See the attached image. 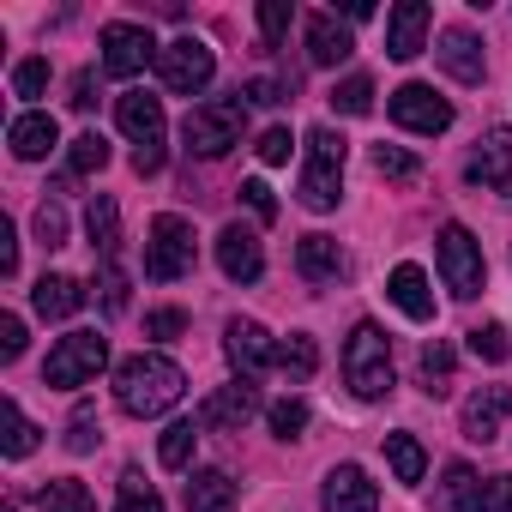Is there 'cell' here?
<instances>
[{"label":"cell","mask_w":512,"mask_h":512,"mask_svg":"<svg viewBox=\"0 0 512 512\" xmlns=\"http://www.w3.org/2000/svg\"><path fill=\"white\" fill-rule=\"evenodd\" d=\"M241 133H247V103H241V91H235V97L193 103V109H187V121H181L187 151H193V157H205V163L229 157V151L241 145Z\"/></svg>","instance_id":"3957f363"},{"label":"cell","mask_w":512,"mask_h":512,"mask_svg":"<svg viewBox=\"0 0 512 512\" xmlns=\"http://www.w3.org/2000/svg\"><path fill=\"white\" fill-rule=\"evenodd\" d=\"M290 19H296L290 0H266V7H260V37H266V49H278V43H284Z\"/></svg>","instance_id":"ab89813d"},{"label":"cell","mask_w":512,"mask_h":512,"mask_svg":"<svg viewBox=\"0 0 512 512\" xmlns=\"http://www.w3.org/2000/svg\"><path fill=\"white\" fill-rule=\"evenodd\" d=\"M241 103H284V85H272V79H253V85L241 91Z\"/></svg>","instance_id":"816d5d0a"},{"label":"cell","mask_w":512,"mask_h":512,"mask_svg":"<svg viewBox=\"0 0 512 512\" xmlns=\"http://www.w3.org/2000/svg\"><path fill=\"white\" fill-rule=\"evenodd\" d=\"M43 512H97V506H91V494H85V482H73V476H67V482H55V488H49V500H43Z\"/></svg>","instance_id":"f35d334b"},{"label":"cell","mask_w":512,"mask_h":512,"mask_svg":"<svg viewBox=\"0 0 512 512\" xmlns=\"http://www.w3.org/2000/svg\"><path fill=\"white\" fill-rule=\"evenodd\" d=\"M434 55H440V67H446L458 85H482V73H488V61H482V43H476V31H464V25H446Z\"/></svg>","instance_id":"d6986e66"},{"label":"cell","mask_w":512,"mask_h":512,"mask_svg":"<svg viewBox=\"0 0 512 512\" xmlns=\"http://www.w3.org/2000/svg\"><path fill=\"white\" fill-rule=\"evenodd\" d=\"M290 151H296V139H290V127H266L260 133V163H290Z\"/></svg>","instance_id":"ee69618b"},{"label":"cell","mask_w":512,"mask_h":512,"mask_svg":"<svg viewBox=\"0 0 512 512\" xmlns=\"http://www.w3.org/2000/svg\"><path fill=\"white\" fill-rule=\"evenodd\" d=\"M386 296H392L398 314H410L416 326L434 320V290H428V272H422V266H398V272L386 278Z\"/></svg>","instance_id":"cb8c5ba5"},{"label":"cell","mask_w":512,"mask_h":512,"mask_svg":"<svg viewBox=\"0 0 512 512\" xmlns=\"http://www.w3.org/2000/svg\"><path fill=\"white\" fill-rule=\"evenodd\" d=\"M428 25H434V13L422 7V0H398L392 19H386V55L392 61H416L428 49Z\"/></svg>","instance_id":"2e32d148"},{"label":"cell","mask_w":512,"mask_h":512,"mask_svg":"<svg viewBox=\"0 0 512 512\" xmlns=\"http://www.w3.org/2000/svg\"><path fill=\"white\" fill-rule=\"evenodd\" d=\"M344 380H350V392L362 404L392 398V386H398V374H392V338L374 320H356V332L344 344Z\"/></svg>","instance_id":"7a4b0ae2"},{"label":"cell","mask_w":512,"mask_h":512,"mask_svg":"<svg viewBox=\"0 0 512 512\" xmlns=\"http://www.w3.org/2000/svg\"><path fill=\"white\" fill-rule=\"evenodd\" d=\"M211 73H217V55H211V43H199V37H175V43L157 55V79H163L175 97L205 91V85H211Z\"/></svg>","instance_id":"9c48e42d"},{"label":"cell","mask_w":512,"mask_h":512,"mask_svg":"<svg viewBox=\"0 0 512 512\" xmlns=\"http://www.w3.org/2000/svg\"><path fill=\"white\" fill-rule=\"evenodd\" d=\"M350 49H356V37L338 25V13H308V61L314 67H338V61H350Z\"/></svg>","instance_id":"603a6c76"},{"label":"cell","mask_w":512,"mask_h":512,"mask_svg":"<svg viewBox=\"0 0 512 512\" xmlns=\"http://www.w3.org/2000/svg\"><path fill=\"white\" fill-rule=\"evenodd\" d=\"M193 446H199V422H169L163 440H157L163 470H187V464H193Z\"/></svg>","instance_id":"4dcf8cb0"},{"label":"cell","mask_w":512,"mask_h":512,"mask_svg":"<svg viewBox=\"0 0 512 512\" xmlns=\"http://www.w3.org/2000/svg\"><path fill=\"white\" fill-rule=\"evenodd\" d=\"M0 356H7V362L25 356V320L19 314H0Z\"/></svg>","instance_id":"7dc6e473"},{"label":"cell","mask_w":512,"mask_h":512,"mask_svg":"<svg viewBox=\"0 0 512 512\" xmlns=\"http://www.w3.org/2000/svg\"><path fill=\"white\" fill-rule=\"evenodd\" d=\"M296 272H302L308 284H338V278L350 272V260H344V247H338L332 235H302V241H296Z\"/></svg>","instance_id":"ffe728a7"},{"label":"cell","mask_w":512,"mask_h":512,"mask_svg":"<svg viewBox=\"0 0 512 512\" xmlns=\"http://www.w3.org/2000/svg\"><path fill=\"white\" fill-rule=\"evenodd\" d=\"M344 157H350L344 133H332V127L308 133V157H302V181H296V199L308 211H332L344 199Z\"/></svg>","instance_id":"277c9868"},{"label":"cell","mask_w":512,"mask_h":512,"mask_svg":"<svg viewBox=\"0 0 512 512\" xmlns=\"http://www.w3.org/2000/svg\"><path fill=\"white\" fill-rule=\"evenodd\" d=\"M422 392H428V398H446V392H452V350H446L440 338L422 350Z\"/></svg>","instance_id":"d6a6232c"},{"label":"cell","mask_w":512,"mask_h":512,"mask_svg":"<svg viewBox=\"0 0 512 512\" xmlns=\"http://www.w3.org/2000/svg\"><path fill=\"white\" fill-rule=\"evenodd\" d=\"M247 416H260V386L253 380H229V386H217L205 404H199V428H241Z\"/></svg>","instance_id":"9a60e30c"},{"label":"cell","mask_w":512,"mask_h":512,"mask_svg":"<svg viewBox=\"0 0 512 512\" xmlns=\"http://www.w3.org/2000/svg\"><path fill=\"white\" fill-rule=\"evenodd\" d=\"M241 199H247V211L260 217V223H272V217H278V199H272V187H266V181H241Z\"/></svg>","instance_id":"bcb514c9"},{"label":"cell","mask_w":512,"mask_h":512,"mask_svg":"<svg viewBox=\"0 0 512 512\" xmlns=\"http://www.w3.org/2000/svg\"><path fill=\"white\" fill-rule=\"evenodd\" d=\"M488 512H512V476H488Z\"/></svg>","instance_id":"f907efd6"},{"label":"cell","mask_w":512,"mask_h":512,"mask_svg":"<svg viewBox=\"0 0 512 512\" xmlns=\"http://www.w3.org/2000/svg\"><path fill=\"white\" fill-rule=\"evenodd\" d=\"M85 229H91L97 260H121V211H115V199H109V193H97V199H91Z\"/></svg>","instance_id":"484cf974"},{"label":"cell","mask_w":512,"mask_h":512,"mask_svg":"<svg viewBox=\"0 0 512 512\" xmlns=\"http://www.w3.org/2000/svg\"><path fill=\"white\" fill-rule=\"evenodd\" d=\"M272 368H284V374L302 386V380H314V368H320V344H314L308 332H290V338L278 344V362H272Z\"/></svg>","instance_id":"f546056e"},{"label":"cell","mask_w":512,"mask_h":512,"mask_svg":"<svg viewBox=\"0 0 512 512\" xmlns=\"http://www.w3.org/2000/svg\"><path fill=\"white\" fill-rule=\"evenodd\" d=\"M103 362H109V338H97V332H67V338L49 350V362H43V386L79 392V386H91V380L103 374Z\"/></svg>","instance_id":"8992f818"},{"label":"cell","mask_w":512,"mask_h":512,"mask_svg":"<svg viewBox=\"0 0 512 512\" xmlns=\"http://www.w3.org/2000/svg\"><path fill=\"white\" fill-rule=\"evenodd\" d=\"M386 109H392V121H398V127H410V133H428V139L452 127V103H446L434 85H398Z\"/></svg>","instance_id":"8fae6325"},{"label":"cell","mask_w":512,"mask_h":512,"mask_svg":"<svg viewBox=\"0 0 512 512\" xmlns=\"http://www.w3.org/2000/svg\"><path fill=\"white\" fill-rule=\"evenodd\" d=\"M386 464H392V476H398L404 488H416V482L428 476V452H422L416 434H386Z\"/></svg>","instance_id":"4316f807"},{"label":"cell","mask_w":512,"mask_h":512,"mask_svg":"<svg viewBox=\"0 0 512 512\" xmlns=\"http://www.w3.org/2000/svg\"><path fill=\"white\" fill-rule=\"evenodd\" d=\"M302 428H308V404H302V398L272 404V434H278V440H296Z\"/></svg>","instance_id":"b9f144b4"},{"label":"cell","mask_w":512,"mask_h":512,"mask_svg":"<svg viewBox=\"0 0 512 512\" xmlns=\"http://www.w3.org/2000/svg\"><path fill=\"white\" fill-rule=\"evenodd\" d=\"M145 332H151V338H175V332H187V314H181V308H157V314L145 320Z\"/></svg>","instance_id":"c3c4849f"},{"label":"cell","mask_w":512,"mask_h":512,"mask_svg":"<svg viewBox=\"0 0 512 512\" xmlns=\"http://www.w3.org/2000/svg\"><path fill=\"white\" fill-rule=\"evenodd\" d=\"M37 241H43V247H67V211H61L55 199L37 205Z\"/></svg>","instance_id":"60d3db41"},{"label":"cell","mask_w":512,"mask_h":512,"mask_svg":"<svg viewBox=\"0 0 512 512\" xmlns=\"http://www.w3.org/2000/svg\"><path fill=\"white\" fill-rule=\"evenodd\" d=\"M464 175H470L476 187H488V193L512 199V127H494V133H488V139L470 151Z\"/></svg>","instance_id":"4fadbf2b"},{"label":"cell","mask_w":512,"mask_h":512,"mask_svg":"<svg viewBox=\"0 0 512 512\" xmlns=\"http://www.w3.org/2000/svg\"><path fill=\"white\" fill-rule=\"evenodd\" d=\"M7 145H13V157H19V163H43V157L61 145V127H55V115L31 109V115H19V121L7 127Z\"/></svg>","instance_id":"44dd1931"},{"label":"cell","mask_w":512,"mask_h":512,"mask_svg":"<svg viewBox=\"0 0 512 512\" xmlns=\"http://www.w3.org/2000/svg\"><path fill=\"white\" fill-rule=\"evenodd\" d=\"M440 278H446V290L452 296H482V278H488V266H482V241L464 229V223H446L440 229Z\"/></svg>","instance_id":"ba28073f"},{"label":"cell","mask_w":512,"mask_h":512,"mask_svg":"<svg viewBox=\"0 0 512 512\" xmlns=\"http://www.w3.org/2000/svg\"><path fill=\"white\" fill-rule=\"evenodd\" d=\"M506 416H512V386H482L476 398H464V440H476V446L500 440Z\"/></svg>","instance_id":"ac0fdd59"},{"label":"cell","mask_w":512,"mask_h":512,"mask_svg":"<svg viewBox=\"0 0 512 512\" xmlns=\"http://www.w3.org/2000/svg\"><path fill=\"white\" fill-rule=\"evenodd\" d=\"M181 392H187V374L157 350H139L115 368V404L127 416H163L169 404H181Z\"/></svg>","instance_id":"6da1fadb"},{"label":"cell","mask_w":512,"mask_h":512,"mask_svg":"<svg viewBox=\"0 0 512 512\" xmlns=\"http://www.w3.org/2000/svg\"><path fill=\"white\" fill-rule=\"evenodd\" d=\"M446 500L452 512H488V482L470 464H446Z\"/></svg>","instance_id":"83f0119b"},{"label":"cell","mask_w":512,"mask_h":512,"mask_svg":"<svg viewBox=\"0 0 512 512\" xmlns=\"http://www.w3.org/2000/svg\"><path fill=\"white\" fill-rule=\"evenodd\" d=\"M374 169H380L386 181H416V175H422V163H416L410 151H398V145H374Z\"/></svg>","instance_id":"d590c367"},{"label":"cell","mask_w":512,"mask_h":512,"mask_svg":"<svg viewBox=\"0 0 512 512\" xmlns=\"http://www.w3.org/2000/svg\"><path fill=\"white\" fill-rule=\"evenodd\" d=\"M217 266H223L229 284H253V278L266 272V247H260V235H253L247 223H223V229H217Z\"/></svg>","instance_id":"7c38bea8"},{"label":"cell","mask_w":512,"mask_h":512,"mask_svg":"<svg viewBox=\"0 0 512 512\" xmlns=\"http://www.w3.org/2000/svg\"><path fill=\"white\" fill-rule=\"evenodd\" d=\"M97 103V73H79L73 79V109H91Z\"/></svg>","instance_id":"f5cc1de1"},{"label":"cell","mask_w":512,"mask_h":512,"mask_svg":"<svg viewBox=\"0 0 512 512\" xmlns=\"http://www.w3.org/2000/svg\"><path fill=\"white\" fill-rule=\"evenodd\" d=\"M0 422H7V434H0V452H7V458H31L37 452V422L19 410V398L0 404Z\"/></svg>","instance_id":"f1b7e54d"},{"label":"cell","mask_w":512,"mask_h":512,"mask_svg":"<svg viewBox=\"0 0 512 512\" xmlns=\"http://www.w3.org/2000/svg\"><path fill=\"white\" fill-rule=\"evenodd\" d=\"M470 356H482V362H506V356H512L506 326H488V320H482V326L470 332Z\"/></svg>","instance_id":"74e56055"},{"label":"cell","mask_w":512,"mask_h":512,"mask_svg":"<svg viewBox=\"0 0 512 512\" xmlns=\"http://www.w3.org/2000/svg\"><path fill=\"white\" fill-rule=\"evenodd\" d=\"M235 476L229 470H193L187 482V512H235Z\"/></svg>","instance_id":"d4e9b609"},{"label":"cell","mask_w":512,"mask_h":512,"mask_svg":"<svg viewBox=\"0 0 512 512\" xmlns=\"http://www.w3.org/2000/svg\"><path fill=\"white\" fill-rule=\"evenodd\" d=\"M103 73L109 79H133V73H145V67H157V43H151V31L145 25H127V19H115V25H103Z\"/></svg>","instance_id":"30bf717a"},{"label":"cell","mask_w":512,"mask_h":512,"mask_svg":"<svg viewBox=\"0 0 512 512\" xmlns=\"http://www.w3.org/2000/svg\"><path fill=\"white\" fill-rule=\"evenodd\" d=\"M320 506H326V512H380V488L368 482L362 464H338V470L326 476Z\"/></svg>","instance_id":"e0dca14e"},{"label":"cell","mask_w":512,"mask_h":512,"mask_svg":"<svg viewBox=\"0 0 512 512\" xmlns=\"http://www.w3.org/2000/svg\"><path fill=\"white\" fill-rule=\"evenodd\" d=\"M115 121H121V133L133 139V169H139V175H157V169H163V103L145 97V91H127V97L115 103Z\"/></svg>","instance_id":"52a82bcc"},{"label":"cell","mask_w":512,"mask_h":512,"mask_svg":"<svg viewBox=\"0 0 512 512\" xmlns=\"http://www.w3.org/2000/svg\"><path fill=\"white\" fill-rule=\"evenodd\" d=\"M103 308L127 314V272H121V260H103Z\"/></svg>","instance_id":"7bdbcfd3"},{"label":"cell","mask_w":512,"mask_h":512,"mask_svg":"<svg viewBox=\"0 0 512 512\" xmlns=\"http://www.w3.org/2000/svg\"><path fill=\"white\" fill-rule=\"evenodd\" d=\"M193 260H199L193 223L175 217V211L151 217V235H145V278H151V284H175V278L193 272Z\"/></svg>","instance_id":"5b68a950"},{"label":"cell","mask_w":512,"mask_h":512,"mask_svg":"<svg viewBox=\"0 0 512 512\" xmlns=\"http://www.w3.org/2000/svg\"><path fill=\"white\" fill-rule=\"evenodd\" d=\"M67 163H73V175H97V169L109 163V139H103V133H79Z\"/></svg>","instance_id":"e575fe53"},{"label":"cell","mask_w":512,"mask_h":512,"mask_svg":"<svg viewBox=\"0 0 512 512\" xmlns=\"http://www.w3.org/2000/svg\"><path fill=\"white\" fill-rule=\"evenodd\" d=\"M19 272V235H13V223H0V278H13Z\"/></svg>","instance_id":"681fc988"},{"label":"cell","mask_w":512,"mask_h":512,"mask_svg":"<svg viewBox=\"0 0 512 512\" xmlns=\"http://www.w3.org/2000/svg\"><path fill=\"white\" fill-rule=\"evenodd\" d=\"M31 308H37L43 320H73V314L85 308V284L67 278V272H43L37 290H31Z\"/></svg>","instance_id":"7402d4cb"},{"label":"cell","mask_w":512,"mask_h":512,"mask_svg":"<svg viewBox=\"0 0 512 512\" xmlns=\"http://www.w3.org/2000/svg\"><path fill=\"white\" fill-rule=\"evenodd\" d=\"M223 356L235 362V374H241V380H253L260 368H272V362H278V344L266 338V326H260V320H229V326H223Z\"/></svg>","instance_id":"5bb4252c"},{"label":"cell","mask_w":512,"mask_h":512,"mask_svg":"<svg viewBox=\"0 0 512 512\" xmlns=\"http://www.w3.org/2000/svg\"><path fill=\"white\" fill-rule=\"evenodd\" d=\"M115 512H163L157 488L145 482V470H121V488H115Z\"/></svg>","instance_id":"1f68e13d"},{"label":"cell","mask_w":512,"mask_h":512,"mask_svg":"<svg viewBox=\"0 0 512 512\" xmlns=\"http://www.w3.org/2000/svg\"><path fill=\"white\" fill-rule=\"evenodd\" d=\"M13 91H19L25 103H37V97L49 91V61H37V55L19 61V67H13Z\"/></svg>","instance_id":"8d00e7d4"},{"label":"cell","mask_w":512,"mask_h":512,"mask_svg":"<svg viewBox=\"0 0 512 512\" xmlns=\"http://www.w3.org/2000/svg\"><path fill=\"white\" fill-rule=\"evenodd\" d=\"M91 446H97V416L79 404V410H73V422H67V452H91Z\"/></svg>","instance_id":"f6af8a7d"},{"label":"cell","mask_w":512,"mask_h":512,"mask_svg":"<svg viewBox=\"0 0 512 512\" xmlns=\"http://www.w3.org/2000/svg\"><path fill=\"white\" fill-rule=\"evenodd\" d=\"M332 109L338 115H368L374 109V79L368 73H350L344 85H332Z\"/></svg>","instance_id":"836d02e7"}]
</instances>
